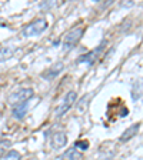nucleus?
<instances>
[{
	"label": "nucleus",
	"mask_w": 143,
	"mask_h": 160,
	"mask_svg": "<svg viewBox=\"0 0 143 160\" xmlns=\"http://www.w3.org/2000/svg\"><path fill=\"white\" fill-rule=\"evenodd\" d=\"M83 32L84 30L82 27H74V29L69 30L66 34H64V39H63V49L66 52L72 50L77 43L80 42L82 36H83Z\"/></svg>",
	"instance_id": "4"
},
{
	"label": "nucleus",
	"mask_w": 143,
	"mask_h": 160,
	"mask_svg": "<svg viewBox=\"0 0 143 160\" xmlns=\"http://www.w3.org/2000/svg\"><path fill=\"white\" fill-rule=\"evenodd\" d=\"M20 159H22V156H20V153L17 150H9L6 153V156L3 157V160H20Z\"/></svg>",
	"instance_id": "14"
},
{
	"label": "nucleus",
	"mask_w": 143,
	"mask_h": 160,
	"mask_svg": "<svg viewBox=\"0 0 143 160\" xmlns=\"http://www.w3.org/2000/svg\"><path fill=\"white\" fill-rule=\"evenodd\" d=\"M74 147H76L77 150H86L87 147H89V143H87L86 140H82V142H76V143H74Z\"/></svg>",
	"instance_id": "15"
},
{
	"label": "nucleus",
	"mask_w": 143,
	"mask_h": 160,
	"mask_svg": "<svg viewBox=\"0 0 143 160\" xmlns=\"http://www.w3.org/2000/svg\"><path fill=\"white\" fill-rule=\"evenodd\" d=\"M103 49H105V42L100 44V46H97L94 50H92V52H89V53H86V54H82V56L77 59V63H87V64L94 63L96 59L99 57V54L103 52Z\"/></svg>",
	"instance_id": "5"
},
{
	"label": "nucleus",
	"mask_w": 143,
	"mask_h": 160,
	"mask_svg": "<svg viewBox=\"0 0 143 160\" xmlns=\"http://www.w3.org/2000/svg\"><path fill=\"white\" fill-rule=\"evenodd\" d=\"M12 147V142L10 140H0V159H3L4 156H6V153L9 152V149Z\"/></svg>",
	"instance_id": "13"
},
{
	"label": "nucleus",
	"mask_w": 143,
	"mask_h": 160,
	"mask_svg": "<svg viewBox=\"0 0 143 160\" xmlns=\"http://www.w3.org/2000/svg\"><path fill=\"white\" fill-rule=\"evenodd\" d=\"M27 110H29V102H24V103H20V104H17V106H14L13 110H12V114H13L14 119L22 120L26 116Z\"/></svg>",
	"instance_id": "9"
},
{
	"label": "nucleus",
	"mask_w": 143,
	"mask_h": 160,
	"mask_svg": "<svg viewBox=\"0 0 143 160\" xmlns=\"http://www.w3.org/2000/svg\"><path fill=\"white\" fill-rule=\"evenodd\" d=\"M130 94H132V99H133L135 102L143 99V79L135 82L133 87H132V93Z\"/></svg>",
	"instance_id": "10"
},
{
	"label": "nucleus",
	"mask_w": 143,
	"mask_h": 160,
	"mask_svg": "<svg viewBox=\"0 0 143 160\" xmlns=\"http://www.w3.org/2000/svg\"><path fill=\"white\" fill-rule=\"evenodd\" d=\"M13 54H14L13 46L2 47V49H0V62H6V60L12 59V56H13Z\"/></svg>",
	"instance_id": "11"
},
{
	"label": "nucleus",
	"mask_w": 143,
	"mask_h": 160,
	"mask_svg": "<svg viewBox=\"0 0 143 160\" xmlns=\"http://www.w3.org/2000/svg\"><path fill=\"white\" fill-rule=\"evenodd\" d=\"M139 127H140L139 123H135V124H132L130 127H127L123 133L120 134L119 142H120V143H126V142H129L132 137H135L137 134V132H139Z\"/></svg>",
	"instance_id": "8"
},
{
	"label": "nucleus",
	"mask_w": 143,
	"mask_h": 160,
	"mask_svg": "<svg viewBox=\"0 0 143 160\" xmlns=\"http://www.w3.org/2000/svg\"><path fill=\"white\" fill-rule=\"evenodd\" d=\"M64 69V64L63 63H56L54 66H52L50 69H47L46 72L42 73V77L46 80H53L54 77H57L60 73H62V70Z\"/></svg>",
	"instance_id": "7"
},
{
	"label": "nucleus",
	"mask_w": 143,
	"mask_h": 160,
	"mask_svg": "<svg viewBox=\"0 0 143 160\" xmlns=\"http://www.w3.org/2000/svg\"><path fill=\"white\" fill-rule=\"evenodd\" d=\"M47 29V20L43 19V17H40V19H36L33 20L30 24H27L26 27L23 29L22 34L24 37H33V36H39Z\"/></svg>",
	"instance_id": "2"
},
{
	"label": "nucleus",
	"mask_w": 143,
	"mask_h": 160,
	"mask_svg": "<svg viewBox=\"0 0 143 160\" xmlns=\"http://www.w3.org/2000/svg\"><path fill=\"white\" fill-rule=\"evenodd\" d=\"M66 143H67L66 133H63V132H56V133H53L52 140H50V146H52V149L59 150V149H62V147L66 146Z\"/></svg>",
	"instance_id": "6"
},
{
	"label": "nucleus",
	"mask_w": 143,
	"mask_h": 160,
	"mask_svg": "<svg viewBox=\"0 0 143 160\" xmlns=\"http://www.w3.org/2000/svg\"><path fill=\"white\" fill-rule=\"evenodd\" d=\"M33 96H34L33 89H30V87H22V89L13 92V93L9 96V99L7 100H9V103L14 107V106H17V104H20V103L29 102Z\"/></svg>",
	"instance_id": "3"
},
{
	"label": "nucleus",
	"mask_w": 143,
	"mask_h": 160,
	"mask_svg": "<svg viewBox=\"0 0 143 160\" xmlns=\"http://www.w3.org/2000/svg\"><path fill=\"white\" fill-rule=\"evenodd\" d=\"M76 100H77V93L74 92V90H69V92L66 93V96L63 97V100L60 102V104L57 106L56 112H54V116L56 117L64 116V114L73 107V104L76 103Z\"/></svg>",
	"instance_id": "1"
},
{
	"label": "nucleus",
	"mask_w": 143,
	"mask_h": 160,
	"mask_svg": "<svg viewBox=\"0 0 143 160\" xmlns=\"http://www.w3.org/2000/svg\"><path fill=\"white\" fill-rule=\"evenodd\" d=\"M80 157H82V154H80L79 150H77L76 147H72V149H69L66 153L63 154L62 160H66V159H69V160H77V159H80Z\"/></svg>",
	"instance_id": "12"
}]
</instances>
